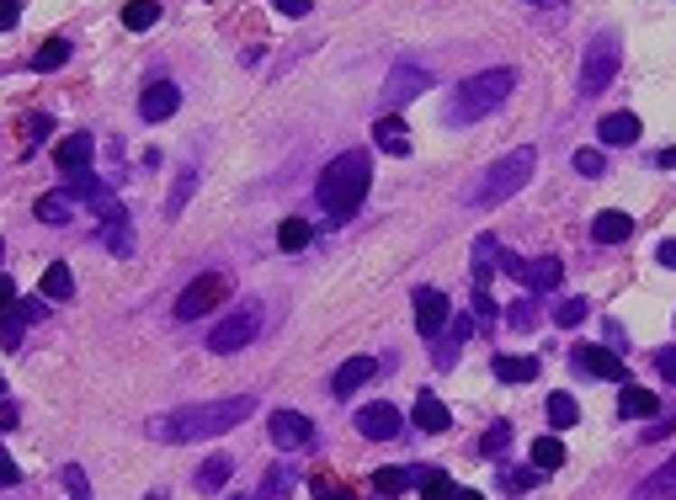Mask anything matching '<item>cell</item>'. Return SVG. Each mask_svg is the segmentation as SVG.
<instances>
[{
  "mask_svg": "<svg viewBox=\"0 0 676 500\" xmlns=\"http://www.w3.org/2000/svg\"><path fill=\"white\" fill-rule=\"evenodd\" d=\"M256 415V399L251 394H234V399H208V405H181V410H170V415H155L144 432L155 437V442H208V437H224L234 432L240 421H251Z\"/></svg>",
  "mask_w": 676,
  "mask_h": 500,
  "instance_id": "cell-1",
  "label": "cell"
},
{
  "mask_svg": "<svg viewBox=\"0 0 676 500\" xmlns=\"http://www.w3.org/2000/svg\"><path fill=\"white\" fill-rule=\"evenodd\" d=\"M368 186H373V160H368V150H346V155H336L331 166L320 170V208H325V223L341 229V223L357 219Z\"/></svg>",
  "mask_w": 676,
  "mask_h": 500,
  "instance_id": "cell-2",
  "label": "cell"
},
{
  "mask_svg": "<svg viewBox=\"0 0 676 500\" xmlns=\"http://www.w3.org/2000/svg\"><path fill=\"white\" fill-rule=\"evenodd\" d=\"M511 91H516V69H511V64H496V69H485V75H474V80H463V86L452 91L448 107H443V123H448V128H469V123L490 117Z\"/></svg>",
  "mask_w": 676,
  "mask_h": 500,
  "instance_id": "cell-3",
  "label": "cell"
},
{
  "mask_svg": "<svg viewBox=\"0 0 676 500\" xmlns=\"http://www.w3.org/2000/svg\"><path fill=\"white\" fill-rule=\"evenodd\" d=\"M533 166H538V150H511V155H501L496 166L480 176V186L469 192V208H496V203H507L511 192H522L527 181H533Z\"/></svg>",
  "mask_w": 676,
  "mask_h": 500,
  "instance_id": "cell-4",
  "label": "cell"
},
{
  "mask_svg": "<svg viewBox=\"0 0 676 500\" xmlns=\"http://www.w3.org/2000/svg\"><path fill=\"white\" fill-rule=\"evenodd\" d=\"M618 64H623L618 32H597V38L586 43V59H580V96H602V91L618 80Z\"/></svg>",
  "mask_w": 676,
  "mask_h": 500,
  "instance_id": "cell-5",
  "label": "cell"
},
{
  "mask_svg": "<svg viewBox=\"0 0 676 500\" xmlns=\"http://www.w3.org/2000/svg\"><path fill=\"white\" fill-rule=\"evenodd\" d=\"M256 335H261V304H240V309H229L224 320L214 325V335H208V351H219V357H229V351H245Z\"/></svg>",
  "mask_w": 676,
  "mask_h": 500,
  "instance_id": "cell-6",
  "label": "cell"
},
{
  "mask_svg": "<svg viewBox=\"0 0 676 500\" xmlns=\"http://www.w3.org/2000/svg\"><path fill=\"white\" fill-rule=\"evenodd\" d=\"M501 272L507 277H516L527 293H554L560 287V277H564V261L560 256H511V250H501Z\"/></svg>",
  "mask_w": 676,
  "mask_h": 500,
  "instance_id": "cell-7",
  "label": "cell"
},
{
  "mask_svg": "<svg viewBox=\"0 0 676 500\" xmlns=\"http://www.w3.org/2000/svg\"><path fill=\"white\" fill-rule=\"evenodd\" d=\"M229 298V277L224 272H203V277H192L187 287H181V298H176V320H203L208 309H219Z\"/></svg>",
  "mask_w": 676,
  "mask_h": 500,
  "instance_id": "cell-8",
  "label": "cell"
},
{
  "mask_svg": "<svg viewBox=\"0 0 676 500\" xmlns=\"http://www.w3.org/2000/svg\"><path fill=\"white\" fill-rule=\"evenodd\" d=\"M570 368H575L580 378H591V384H628V368L618 362V351L591 346V341H580V346L570 351Z\"/></svg>",
  "mask_w": 676,
  "mask_h": 500,
  "instance_id": "cell-9",
  "label": "cell"
},
{
  "mask_svg": "<svg viewBox=\"0 0 676 500\" xmlns=\"http://www.w3.org/2000/svg\"><path fill=\"white\" fill-rule=\"evenodd\" d=\"M426 86H432V69H426V64H416V59H399L395 69H389L384 102H389V112H399L405 102H416V96H421Z\"/></svg>",
  "mask_w": 676,
  "mask_h": 500,
  "instance_id": "cell-10",
  "label": "cell"
},
{
  "mask_svg": "<svg viewBox=\"0 0 676 500\" xmlns=\"http://www.w3.org/2000/svg\"><path fill=\"white\" fill-rule=\"evenodd\" d=\"M267 437H272V447H282V452H298V447L315 442V421H309L304 410H272Z\"/></svg>",
  "mask_w": 676,
  "mask_h": 500,
  "instance_id": "cell-11",
  "label": "cell"
},
{
  "mask_svg": "<svg viewBox=\"0 0 676 500\" xmlns=\"http://www.w3.org/2000/svg\"><path fill=\"white\" fill-rule=\"evenodd\" d=\"M399 432H405V415H399L389 399L357 410V437H368V442H395Z\"/></svg>",
  "mask_w": 676,
  "mask_h": 500,
  "instance_id": "cell-12",
  "label": "cell"
},
{
  "mask_svg": "<svg viewBox=\"0 0 676 500\" xmlns=\"http://www.w3.org/2000/svg\"><path fill=\"white\" fill-rule=\"evenodd\" d=\"M448 293L443 287H416V331L426 335V341H437V335L448 331Z\"/></svg>",
  "mask_w": 676,
  "mask_h": 500,
  "instance_id": "cell-13",
  "label": "cell"
},
{
  "mask_svg": "<svg viewBox=\"0 0 676 500\" xmlns=\"http://www.w3.org/2000/svg\"><path fill=\"white\" fill-rule=\"evenodd\" d=\"M474 331H480V320H474V314H452V320H448V331L437 335V346H432V357H437V368H443V373L458 362V351L474 341Z\"/></svg>",
  "mask_w": 676,
  "mask_h": 500,
  "instance_id": "cell-14",
  "label": "cell"
},
{
  "mask_svg": "<svg viewBox=\"0 0 676 500\" xmlns=\"http://www.w3.org/2000/svg\"><path fill=\"white\" fill-rule=\"evenodd\" d=\"M176 107H181V86H176V80H150V86L139 91V117H144V123H166Z\"/></svg>",
  "mask_w": 676,
  "mask_h": 500,
  "instance_id": "cell-15",
  "label": "cell"
},
{
  "mask_svg": "<svg viewBox=\"0 0 676 500\" xmlns=\"http://www.w3.org/2000/svg\"><path fill=\"white\" fill-rule=\"evenodd\" d=\"M91 155H96V139H91L86 128L54 144V166L64 170V181H69V176H80V170H91Z\"/></svg>",
  "mask_w": 676,
  "mask_h": 500,
  "instance_id": "cell-16",
  "label": "cell"
},
{
  "mask_svg": "<svg viewBox=\"0 0 676 500\" xmlns=\"http://www.w3.org/2000/svg\"><path fill=\"white\" fill-rule=\"evenodd\" d=\"M410 426H416V432H426V437H443V432L452 426V415H448V405H443L437 394H426V389H421L416 410H410Z\"/></svg>",
  "mask_w": 676,
  "mask_h": 500,
  "instance_id": "cell-17",
  "label": "cell"
},
{
  "mask_svg": "<svg viewBox=\"0 0 676 500\" xmlns=\"http://www.w3.org/2000/svg\"><path fill=\"white\" fill-rule=\"evenodd\" d=\"M373 144H379L384 155H395V160L410 155V128H405V117H399V112H384V117L373 123Z\"/></svg>",
  "mask_w": 676,
  "mask_h": 500,
  "instance_id": "cell-18",
  "label": "cell"
},
{
  "mask_svg": "<svg viewBox=\"0 0 676 500\" xmlns=\"http://www.w3.org/2000/svg\"><path fill=\"white\" fill-rule=\"evenodd\" d=\"M373 373H379V362H373V357H352V362H341L336 373H331V394H336V399H352V394L362 389Z\"/></svg>",
  "mask_w": 676,
  "mask_h": 500,
  "instance_id": "cell-19",
  "label": "cell"
},
{
  "mask_svg": "<svg viewBox=\"0 0 676 500\" xmlns=\"http://www.w3.org/2000/svg\"><path fill=\"white\" fill-rule=\"evenodd\" d=\"M639 133H644V123H639L634 112H607V117L597 123V139H602V144H613V150L639 144Z\"/></svg>",
  "mask_w": 676,
  "mask_h": 500,
  "instance_id": "cell-20",
  "label": "cell"
},
{
  "mask_svg": "<svg viewBox=\"0 0 676 500\" xmlns=\"http://www.w3.org/2000/svg\"><path fill=\"white\" fill-rule=\"evenodd\" d=\"M64 192H69L75 203H86L91 214H96L102 203H113V186H107V181H102L96 170H80V176H69V181H64Z\"/></svg>",
  "mask_w": 676,
  "mask_h": 500,
  "instance_id": "cell-21",
  "label": "cell"
},
{
  "mask_svg": "<svg viewBox=\"0 0 676 500\" xmlns=\"http://www.w3.org/2000/svg\"><path fill=\"white\" fill-rule=\"evenodd\" d=\"M628 234H634V214H623V208H602L591 219V240L597 245H623Z\"/></svg>",
  "mask_w": 676,
  "mask_h": 500,
  "instance_id": "cell-22",
  "label": "cell"
},
{
  "mask_svg": "<svg viewBox=\"0 0 676 500\" xmlns=\"http://www.w3.org/2000/svg\"><path fill=\"white\" fill-rule=\"evenodd\" d=\"M490 373H496L501 384H533V378L544 373V362H538V357H507V351H501V357L490 362Z\"/></svg>",
  "mask_w": 676,
  "mask_h": 500,
  "instance_id": "cell-23",
  "label": "cell"
},
{
  "mask_svg": "<svg viewBox=\"0 0 676 500\" xmlns=\"http://www.w3.org/2000/svg\"><path fill=\"white\" fill-rule=\"evenodd\" d=\"M618 415L623 421H644V415H661L655 394L639 389V384H618Z\"/></svg>",
  "mask_w": 676,
  "mask_h": 500,
  "instance_id": "cell-24",
  "label": "cell"
},
{
  "mask_svg": "<svg viewBox=\"0 0 676 500\" xmlns=\"http://www.w3.org/2000/svg\"><path fill=\"white\" fill-rule=\"evenodd\" d=\"M32 214H38V223H54V229H64V223L75 219V197L59 186V192H43L38 203H32Z\"/></svg>",
  "mask_w": 676,
  "mask_h": 500,
  "instance_id": "cell-25",
  "label": "cell"
},
{
  "mask_svg": "<svg viewBox=\"0 0 676 500\" xmlns=\"http://www.w3.org/2000/svg\"><path fill=\"white\" fill-rule=\"evenodd\" d=\"M43 298H49V304H69V298H75L69 261H49V267H43Z\"/></svg>",
  "mask_w": 676,
  "mask_h": 500,
  "instance_id": "cell-26",
  "label": "cell"
},
{
  "mask_svg": "<svg viewBox=\"0 0 676 500\" xmlns=\"http://www.w3.org/2000/svg\"><path fill=\"white\" fill-rule=\"evenodd\" d=\"M634 500H676V458L671 463H661V468L634 490Z\"/></svg>",
  "mask_w": 676,
  "mask_h": 500,
  "instance_id": "cell-27",
  "label": "cell"
},
{
  "mask_svg": "<svg viewBox=\"0 0 676 500\" xmlns=\"http://www.w3.org/2000/svg\"><path fill=\"white\" fill-rule=\"evenodd\" d=\"M496 267H501V240H496V234H480V240H474V282L485 287Z\"/></svg>",
  "mask_w": 676,
  "mask_h": 500,
  "instance_id": "cell-28",
  "label": "cell"
},
{
  "mask_svg": "<svg viewBox=\"0 0 676 500\" xmlns=\"http://www.w3.org/2000/svg\"><path fill=\"white\" fill-rule=\"evenodd\" d=\"M229 474H234V458H229V452H214V458L197 468V490H203V495H208V490H224Z\"/></svg>",
  "mask_w": 676,
  "mask_h": 500,
  "instance_id": "cell-29",
  "label": "cell"
},
{
  "mask_svg": "<svg viewBox=\"0 0 676 500\" xmlns=\"http://www.w3.org/2000/svg\"><path fill=\"white\" fill-rule=\"evenodd\" d=\"M544 410H549V426H554V432H570V426L580 421V405H575V394H564V389L549 394V405H544Z\"/></svg>",
  "mask_w": 676,
  "mask_h": 500,
  "instance_id": "cell-30",
  "label": "cell"
},
{
  "mask_svg": "<svg viewBox=\"0 0 676 500\" xmlns=\"http://www.w3.org/2000/svg\"><path fill=\"white\" fill-rule=\"evenodd\" d=\"M511 437H516V426H511V421H490V426H485V437L474 442V452H480V458H501V452L511 447Z\"/></svg>",
  "mask_w": 676,
  "mask_h": 500,
  "instance_id": "cell-31",
  "label": "cell"
},
{
  "mask_svg": "<svg viewBox=\"0 0 676 500\" xmlns=\"http://www.w3.org/2000/svg\"><path fill=\"white\" fill-rule=\"evenodd\" d=\"M155 22H160V0H128L123 5V27L128 32H150Z\"/></svg>",
  "mask_w": 676,
  "mask_h": 500,
  "instance_id": "cell-32",
  "label": "cell"
},
{
  "mask_svg": "<svg viewBox=\"0 0 676 500\" xmlns=\"http://www.w3.org/2000/svg\"><path fill=\"white\" fill-rule=\"evenodd\" d=\"M309 240H315V229H309L304 219H282L278 223V250H288V256L309 250Z\"/></svg>",
  "mask_w": 676,
  "mask_h": 500,
  "instance_id": "cell-33",
  "label": "cell"
},
{
  "mask_svg": "<svg viewBox=\"0 0 676 500\" xmlns=\"http://www.w3.org/2000/svg\"><path fill=\"white\" fill-rule=\"evenodd\" d=\"M416 490H421V500H452L448 468H416Z\"/></svg>",
  "mask_w": 676,
  "mask_h": 500,
  "instance_id": "cell-34",
  "label": "cell"
},
{
  "mask_svg": "<svg viewBox=\"0 0 676 500\" xmlns=\"http://www.w3.org/2000/svg\"><path fill=\"white\" fill-rule=\"evenodd\" d=\"M69 54H75V43H69V38H49V43L32 54V69H38V75H43V69H64Z\"/></svg>",
  "mask_w": 676,
  "mask_h": 500,
  "instance_id": "cell-35",
  "label": "cell"
},
{
  "mask_svg": "<svg viewBox=\"0 0 676 500\" xmlns=\"http://www.w3.org/2000/svg\"><path fill=\"white\" fill-rule=\"evenodd\" d=\"M102 245H107L113 256H133V223H128V214L113 223H102Z\"/></svg>",
  "mask_w": 676,
  "mask_h": 500,
  "instance_id": "cell-36",
  "label": "cell"
},
{
  "mask_svg": "<svg viewBox=\"0 0 676 500\" xmlns=\"http://www.w3.org/2000/svg\"><path fill=\"white\" fill-rule=\"evenodd\" d=\"M560 463H564V442L560 437H538V442H533V468H538V474H554Z\"/></svg>",
  "mask_w": 676,
  "mask_h": 500,
  "instance_id": "cell-37",
  "label": "cell"
},
{
  "mask_svg": "<svg viewBox=\"0 0 676 500\" xmlns=\"http://www.w3.org/2000/svg\"><path fill=\"white\" fill-rule=\"evenodd\" d=\"M192 186H197V166H181V176H176V186H170V197H166V219H176V214L187 208Z\"/></svg>",
  "mask_w": 676,
  "mask_h": 500,
  "instance_id": "cell-38",
  "label": "cell"
},
{
  "mask_svg": "<svg viewBox=\"0 0 676 500\" xmlns=\"http://www.w3.org/2000/svg\"><path fill=\"white\" fill-rule=\"evenodd\" d=\"M405 485H416V468H379V474H373V490L384 500H395Z\"/></svg>",
  "mask_w": 676,
  "mask_h": 500,
  "instance_id": "cell-39",
  "label": "cell"
},
{
  "mask_svg": "<svg viewBox=\"0 0 676 500\" xmlns=\"http://www.w3.org/2000/svg\"><path fill=\"white\" fill-rule=\"evenodd\" d=\"M538 309H544V293H527L522 304H511V309H507L511 331H533V325H538Z\"/></svg>",
  "mask_w": 676,
  "mask_h": 500,
  "instance_id": "cell-40",
  "label": "cell"
},
{
  "mask_svg": "<svg viewBox=\"0 0 676 500\" xmlns=\"http://www.w3.org/2000/svg\"><path fill=\"white\" fill-rule=\"evenodd\" d=\"M496 485H501V495H527L538 485V474H527V468H496Z\"/></svg>",
  "mask_w": 676,
  "mask_h": 500,
  "instance_id": "cell-41",
  "label": "cell"
},
{
  "mask_svg": "<svg viewBox=\"0 0 676 500\" xmlns=\"http://www.w3.org/2000/svg\"><path fill=\"white\" fill-rule=\"evenodd\" d=\"M49 133H54V117H49V112H32V117H27V128H22V150L32 155Z\"/></svg>",
  "mask_w": 676,
  "mask_h": 500,
  "instance_id": "cell-42",
  "label": "cell"
},
{
  "mask_svg": "<svg viewBox=\"0 0 676 500\" xmlns=\"http://www.w3.org/2000/svg\"><path fill=\"white\" fill-rule=\"evenodd\" d=\"M309 495H315V500H357V495H352V490L336 479V474H315V479H309Z\"/></svg>",
  "mask_w": 676,
  "mask_h": 500,
  "instance_id": "cell-43",
  "label": "cell"
},
{
  "mask_svg": "<svg viewBox=\"0 0 676 500\" xmlns=\"http://www.w3.org/2000/svg\"><path fill=\"white\" fill-rule=\"evenodd\" d=\"M586 314H591V304H586V298H564L560 309H554V325H560V331H575Z\"/></svg>",
  "mask_w": 676,
  "mask_h": 500,
  "instance_id": "cell-44",
  "label": "cell"
},
{
  "mask_svg": "<svg viewBox=\"0 0 676 500\" xmlns=\"http://www.w3.org/2000/svg\"><path fill=\"white\" fill-rule=\"evenodd\" d=\"M575 170L602 181V176H607V155H602V150H580V155H575Z\"/></svg>",
  "mask_w": 676,
  "mask_h": 500,
  "instance_id": "cell-45",
  "label": "cell"
},
{
  "mask_svg": "<svg viewBox=\"0 0 676 500\" xmlns=\"http://www.w3.org/2000/svg\"><path fill=\"white\" fill-rule=\"evenodd\" d=\"M22 331H27V325H22L16 314H0V351H16V346H22Z\"/></svg>",
  "mask_w": 676,
  "mask_h": 500,
  "instance_id": "cell-46",
  "label": "cell"
},
{
  "mask_svg": "<svg viewBox=\"0 0 676 500\" xmlns=\"http://www.w3.org/2000/svg\"><path fill=\"white\" fill-rule=\"evenodd\" d=\"M22 325H32V320H43L49 314V298H16V309H11Z\"/></svg>",
  "mask_w": 676,
  "mask_h": 500,
  "instance_id": "cell-47",
  "label": "cell"
},
{
  "mask_svg": "<svg viewBox=\"0 0 676 500\" xmlns=\"http://www.w3.org/2000/svg\"><path fill=\"white\" fill-rule=\"evenodd\" d=\"M655 373L676 389V346H661V351H655Z\"/></svg>",
  "mask_w": 676,
  "mask_h": 500,
  "instance_id": "cell-48",
  "label": "cell"
},
{
  "mask_svg": "<svg viewBox=\"0 0 676 500\" xmlns=\"http://www.w3.org/2000/svg\"><path fill=\"white\" fill-rule=\"evenodd\" d=\"M64 485H69V495H75V500H91V485H86V474H80L75 463L64 468Z\"/></svg>",
  "mask_w": 676,
  "mask_h": 500,
  "instance_id": "cell-49",
  "label": "cell"
},
{
  "mask_svg": "<svg viewBox=\"0 0 676 500\" xmlns=\"http://www.w3.org/2000/svg\"><path fill=\"white\" fill-rule=\"evenodd\" d=\"M474 314H480V320H496V298H490V287H480V282H474Z\"/></svg>",
  "mask_w": 676,
  "mask_h": 500,
  "instance_id": "cell-50",
  "label": "cell"
},
{
  "mask_svg": "<svg viewBox=\"0 0 676 500\" xmlns=\"http://www.w3.org/2000/svg\"><path fill=\"white\" fill-rule=\"evenodd\" d=\"M0 485H22V468H16V458L0 447Z\"/></svg>",
  "mask_w": 676,
  "mask_h": 500,
  "instance_id": "cell-51",
  "label": "cell"
},
{
  "mask_svg": "<svg viewBox=\"0 0 676 500\" xmlns=\"http://www.w3.org/2000/svg\"><path fill=\"white\" fill-rule=\"evenodd\" d=\"M288 485H293V479H288V468H282V463H278V468L267 474V490H261V500H267V495H282Z\"/></svg>",
  "mask_w": 676,
  "mask_h": 500,
  "instance_id": "cell-52",
  "label": "cell"
},
{
  "mask_svg": "<svg viewBox=\"0 0 676 500\" xmlns=\"http://www.w3.org/2000/svg\"><path fill=\"white\" fill-rule=\"evenodd\" d=\"M16 298H22V293H16V282L0 272V314H11V309H16Z\"/></svg>",
  "mask_w": 676,
  "mask_h": 500,
  "instance_id": "cell-53",
  "label": "cell"
},
{
  "mask_svg": "<svg viewBox=\"0 0 676 500\" xmlns=\"http://www.w3.org/2000/svg\"><path fill=\"white\" fill-rule=\"evenodd\" d=\"M22 22V0H0V32Z\"/></svg>",
  "mask_w": 676,
  "mask_h": 500,
  "instance_id": "cell-54",
  "label": "cell"
},
{
  "mask_svg": "<svg viewBox=\"0 0 676 500\" xmlns=\"http://www.w3.org/2000/svg\"><path fill=\"white\" fill-rule=\"evenodd\" d=\"M655 261H661V267H671V272H676V240H661V245H655Z\"/></svg>",
  "mask_w": 676,
  "mask_h": 500,
  "instance_id": "cell-55",
  "label": "cell"
},
{
  "mask_svg": "<svg viewBox=\"0 0 676 500\" xmlns=\"http://www.w3.org/2000/svg\"><path fill=\"white\" fill-rule=\"evenodd\" d=\"M671 415H661V421H655V426H650V432H644V442H661V437H671Z\"/></svg>",
  "mask_w": 676,
  "mask_h": 500,
  "instance_id": "cell-56",
  "label": "cell"
},
{
  "mask_svg": "<svg viewBox=\"0 0 676 500\" xmlns=\"http://www.w3.org/2000/svg\"><path fill=\"white\" fill-rule=\"evenodd\" d=\"M282 16H309V0H272Z\"/></svg>",
  "mask_w": 676,
  "mask_h": 500,
  "instance_id": "cell-57",
  "label": "cell"
},
{
  "mask_svg": "<svg viewBox=\"0 0 676 500\" xmlns=\"http://www.w3.org/2000/svg\"><path fill=\"white\" fill-rule=\"evenodd\" d=\"M655 166H661V170H676V150H661V155H655Z\"/></svg>",
  "mask_w": 676,
  "mask_h": 500,
  "instance_id": "cell-58",
  "label": "cell"
},
{
  "mask_svg": "<svg viewBox=\"0 0 676 500\" xmlns=\"http://www.w3.org/2000/svg\"><path fill=\"white\" fill-rule=\"evenodd\" d=\"M452 500H485L480 490H463V485H452Z\"/></svg>",
  "mask_w": 676,
  "mask_h": 500,
  "instance_id": "cell-59",
  "label": "cell"
},
{
  "mask_svg": "<svg viewBox=\"0 0 676 500\" xmlns=\"http://www.w3.org/2000/svg\"><path fill=\"white\" fill-rule=\"evenodd\" d=\"M527 5H564V0H527Z\"/></svg>",
  "mask_w": 676,
  "mask_h": 500,
  "instance_id": "cell-60",
  "label": "cell"
},
{
  "mask_svg": "<svg viewBox=\"0 0 676 500\" xmlns=\"http://www.w3.org/2000/svg\"><path fill=\"white\" fill-rule=\"evenodd\" d=\"M229 500H261V495H229Z\"/></svg>",
  "mask_w": 676,
  "mask_h": 500,
  "instance_id": "cell-61",
  "label": "cell"
},
{
  "mask_svg": "<svg viewBox=\"0 0 676 500\" xmlns=\"http://www.w3.org/2000/svg\"><path fill=\"white\" fill-rule=\"evenodd\" d=\"M0 261H5V240H0Z\"/></svg>",
  "mask_w": 676,
  "mask_h": 500,
  "instance_id": "cell-62",
  "label": "cell"
},
{
  "mask_svg": "<svg viewBox=\"0 0 676 500\" xmlns=\"http://www.w3.org/2000/svg\"><path fill=\"white\" fill-rule=\"evenodd\" d=\"M0 399H5V378H0Z\"/></svg>",
  "mask_w": 676,
  "mask_h": 500,
  "instance_id": "cell-63",
  "label": "cell"
}]
</instances>
